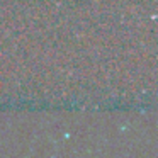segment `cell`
Here are the masks:
<instances>
[]
</instances>
